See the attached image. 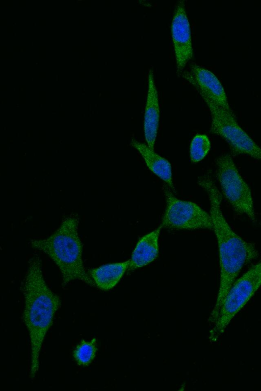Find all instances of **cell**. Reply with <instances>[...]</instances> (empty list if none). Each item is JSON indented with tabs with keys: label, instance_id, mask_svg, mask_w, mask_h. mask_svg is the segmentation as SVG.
I'll list each match as a JSON object with an SVG mask.
<instances>
[{
	"label": "cell",
	"instance_id": "cell-6",
	"mask_svg": "<svg viewBox=\"0 0 261 391\" xmlns=\"http://www.w3.org/2000/svg\"><path fill=\"white\" fill-rule=\"evenodd\" d=\"M203 100L212 117L211 132L224 138L233 153L261 160V148L239 125L232 110L225 109L208 99Z\"/></svg>",
	"mask_w": 261,
	"mask_h": 391
},
{
	"label": "cell",
	"instance_id": "cell-12",
	"mask_svg": "<svg viewBox=\"0 0 261 391\" xmlns=\"http://www.w3.org/2000/svg\"><path fill=\"white\" fill-rule=\"evenodd\" d=\"M130 144L140 153L150 171L174 190L172 167L168 160L151 150L147 144L135 139H132Z\"/></svg>",
	"mask_w": 261,
	"mask_h": 391
},
{
	"label": "cell",
	"instance_id": "cell-3",
	"mask_svg": "<svg viewBox=\"0 0 261 391\" xmlns=\"http://www.w3.org/2000/svg\"><path fill=\"white\" fill-rule=\"evenodd\" d=\"M79 224L77 215H71L65 217L49 236L32 240L30 243L32 247L46 254L57 266L61 273L63 286L75 280L95 286L84 266Z\"/></svg>",
	"mask_w": 261,
	"mask_h": 391
},
{
	"label": "cell",
	"instance_id": "cell-1",
	"mask_svg": "<svg viewBox=\"0 0 261 391\" xmlns=\"http://www.w3.org/2000/svg\"><path fill=\"white\" fill-rule=\"evenodd\" d=\"M198 184L208 197L213 230L216 236L219 256V288L208 319L214 323L224 299L240 271L244 266L257 258L258 253L254 244L236 234L226 220L221 207L222 196L212 180L204 176L199 179Z\"/></svg>",
	"mask_w": 261,
	"mask_h": 391
},
{
	"label": "cell",
	"instance_id": "cell-11",
	"mask_svg": "<svg viewBox=\"0 0 261 391\" xmlns=\"http://www.w3.org/2000/svg\"><path fill=\"white\" fill-rule=\"evenodd\" d=\"M162 228L160 226L143 236L138 241L129 260V270L147 265L158 256L159 239Z\"/></svg>",
	"mask_w": 261,
	"mask_h": 391
},
{
	"label": "cell",
	"instance_id": "cell-7",
	"mask_svg": "<svg viewBox=\"0 0 261 391\" xmlns=\"http://www.w3.org/2000/svg\"><path fill=\"white\" fill-rule=\"evenodd\" d=\"M166 208L160 227L171 230H213L210 214L197 204L177 198L165 188Z\"/></svg>",
	"mask_w": 261,
	"mask_h": 391
},
{
	"label": "cell",
	"instance_id": "cell-15",
	"mask_svg": "<svg viewBox=\"0 0 261 391\" xmlns=\"http://www.w3.org/2000/svg\"><path fill=\"white\" fill-rule=\"evenodd\" d=\"M211 149V142L207 135L197 134L193 138L190 147L191 161L196 163L202 160Z\"/></svg>",
	"mask_w": 261,
	"mask_h": 391
},
{
	"label": "cell",
	"instance_id": "cell-5",
	"mask_svg": "<svg viewBox=\"0 0 261 391\" xmlns=\"http://www.w3.org/2000/svg\"><path fill=\"white\" fill-rule=\"evenodd\" d=\"M217 177L223 193L236 212L245 215L252 222L257 221L251 190L239 174L228 154L216 161Z\"/></svg>",
	"mask_w": 261,
	"mask_h": 391
},
{
	"label": "cell",
	"instance_id": "cell-10",
	"mask_svg": "<svg viewBox=\"0 0 261 391\" xmlns=\"http://www.w3.org/2000/svg\"><path fill=\"white\" fill-rule=\"evenodd\" d=\"M160 106L153 72L148 74V90L144 117V133L147 145L154 150L160 120Z\"/></svg>",
	"mask_w": 261,
	"mask_h": 391
},
{
	"label": "cell",
	"instance_id": "cell-2",
	"mask_svg": "<svg viewBox=\"0 0 261 391\" xmlns=\"http://www.w3.org/2000/svg\"><path fill=\"white\" fill-rule=\"evenodd\" d=\"M28 264L22 287L24 301L23 319L30 341V377L34 379L39 370L43 343L61 305V299L45 281L40 257L33 255Z\"/></svg>",
	"mask_w": 261,
	"mask_h": 391
},
{
	"label": "cell",
	"instance_id": "cell-13",
	"mask_svg": "<svg viewBox=\"0 0 261 391\" xmlns=\"http://www.w3.org/2000/svg\"><path fill=\"white\" fill-rule=\"evenodd\" d=\"M129 265V260L106 264L92 268L88 273L95 286L101 290L108 291L117 285Z\"/></svg>",
	"mask_w": 261,
	"mask_h": 391
},
{
	"label": "cell",
	"instance_id": "cell-8",
	"mask_svg": "<svg viewBox=\"0 0 261 391\" xmlns=\"http://www.w3.org/2000/svg\"><path fill=\"white\" fill-rule=\"evenodd\" d=\"M171 31L177 72L180 75L193 56L190 24L183 0L179 1L175 7Z\"/></svg>",
	"mask_w": 261,
	"mask_h": 391
},
{
	"label": "cell",
	"instance_id": "cell-9",
	"mask_svg": "<svg viewBox=\"0 0 261 391\" xmlns=\"http://www.w3.org/2000/svg\"><path fill=\"white\" fill-rule=\"evenodd\" d=\"M181 75L195 88L203 99H208L225 109H231L221 82L211 71L192 63Z\"/></svg>",
	"mask_w": 261,
	"mask_h": 391
},
{
	"label": "cell",
	"instance_id": "cell-14",
	"mask_svg": "<svg viewBox=\"0 0 261 391\" xmlns=\"http://www.w3.org/2000/svg\"><path fill=\"white\" fill-rule=\"evenodd\" d=\"M97 350L95 338H93L90 341L83 340L74 349L73 356L79 366H88L94 359Z\"/></svg>",
	"mask_w": 261,
	"mask_h": 391
},
{
	"label": "cell",
	"instance_id": "cell-4",
	"mask_svg": "<svg viewBox=\"0 0 261 391\" xmlns=\"http://www.w3.org/2000/svg\"><path fill=\"white\" fill-rule=\"evenodd\" d=\"M261 286V260L233 283L220 306L210 331L211 342H217L236 315L249 301Z\"/></svg>",
	"mask_w": 261,
	"mask_h": 391
}]
</instances>
